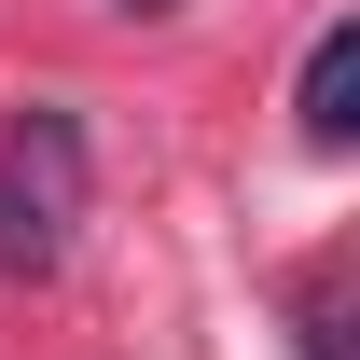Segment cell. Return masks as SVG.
<instances>
[{
    "label": "cell",
    "instance_id": "cell-1",
    "mask_svg": "<svg viewBox=\"0 0 360 360\" xmlns=\"http://www.w3.org/2000/svg\"><path fill=\"white\" fill-rule=\"evenodd\" d=\"M70 222H84V125L14 111V139H0V264H56Z\"/></svg>",
    "mask_w": 360,
    "mask_h": 360
},
{
    "label": "cell",
    "instance_id": "cell-3",
    "mask_svg": "<svg viewBox=\"0 0 360 360\" xmlns=\"http://www.w3.org/2000/svg\"><path fill=\"white\" fill-rule=\"evenodd\" d=\"M125 14H180V0H125Z\"/></svg>",
    "mask_w": 360,
    "mask_h": 360
},
{
    "label": "cell",
    "instance_id": "cell-2",
    "mask_svg": "<svg viewBox=\"0 0 360 360\" xmlns=\"http://www.w3.org/2000/svg\"><path fill=\"white\" fill-rule=\"evenodd\" d=\"M291 125H305V153H347L360 139V28L333 14L305 42V84H291Z\"/></svg>",
    "mask_w": 360,
    "mask_h": 360
}]
</instances>
